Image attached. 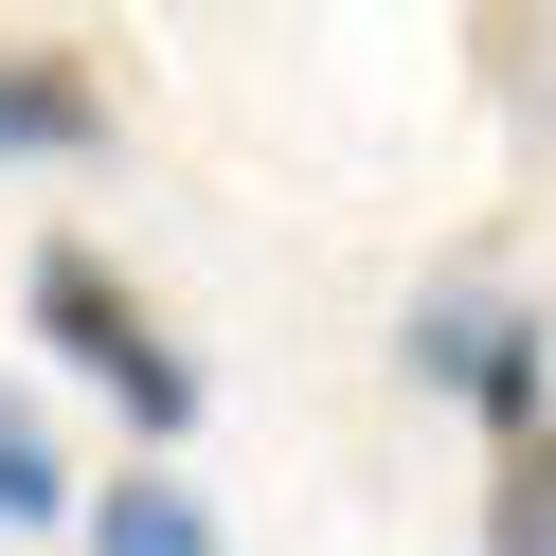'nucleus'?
<instances>
[{
    "mask_svg": "<svg viewBox=\"0 0 556 556\" xmlns=\"http://www.w3.org/2000/svg\"><path fill=\"white\" fill-rule=\"evenodd\" d=\"M0 162H109V73L73 37H0Z\"/></svg>",
    "mask_w": 556,
    "mask_h": 556,
    "instance_id": "nucleus-3",
    "label": "nucleus"
},
{
    "mask_svg": "<svg viewBox=\"0 0 556 556\" xmlns=\"http://www.w3.org/2000/svg\"><path fill=\"white\" fill-rule=\"evenodd\" d=\"M484 556H556V395H539V431H503V484H484Z\"/></svg>",
    "mask_w": 556,
    "mask_h": 556,
    "instance_id": "nucleus-5",
    "label": "nucleus"
},
{
    "mask_svg": "<svg viewBox=\"0 0 556 556\" xmlns=\"http://www.w3.org/2000/svg\"><path fill=\"white\" fill-rule=\"evenodd\" d=\"M90 556H216V503H198V484L144 448V467L90 484Z\"/></svg>",
    "mask_w": 556,
    "mask_h": 556,
    "instance_id": "nucleus-4",
    "label": "nucleus"
},
{
    "mask_svg": "<svg viewBox=\"0 0 556 556\" xmlns=\"http://www.w3.org/2000/svg\"><path fill=\"white\" fill-rule=\"evenodd\" d=\"M395 377H413V395H467L484 448H503V431H539V395H556V324H539V305H503V288H413Z\"/></svg>",
    "mask_w": 556,
    "mask_h": 556,
    "instance_id": "nucleus-2",
    "label": "nucleus"
},
{
    "mask_svg": "<svg viewBox=\"0 0 556 556\" xmlns=\"http://www.w3.org/2000/svg\"><path fill=\"white\" fill-rule=\"evenodd\" d=\"M0 520H73V448L37 431V395L0 377Z\"/></svg>",
    "mask_w": 556,
    "mask_h": 556,
    "instance_id": "nucleus-6",
    "label": "nucleus"
},
{
    "mask_svg": "<svg viewBox=\"0 0 556 556\" xmlns=\"http://www.w3.org/2000/svg\"><path fill=\"white\" fill-rule=\"evenodd\" d=\"M18 305H37V341H54L73 377H109V413H126L144 448H180V431H198V395H216V377H198L180 341H162V305L126 288V269L90 252V233H37V269H18Z\"/></svg>",
    "mask_w": 556,
    "mask_h": 556,
    "instance_id": "nucleus-1",
    "label": "nucleus"
}]
</instances>
